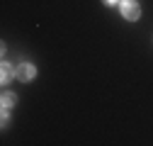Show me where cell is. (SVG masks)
I'll use <instances>...</instances> for the list:
<instances>
[{"mask_svg":"<svg viewBox=\"0 0 153 146\" xmlns=\"http://www.w3.org/2000/svg\"><path fill=\"white\" fill-rule=\"evenodd\" d=\"M15 102H17V98L12 93H3V112H7L10 107H15Z\"/></svg>","mask_w":153,"mask_h":146,"instance_id":"obj_3","label":"cell"},{"mask_svg":"<svg viewBox=\"0 0 153 146\" xmlns=\"http://www.w3.org/2000/svg\"><path fill=\"white\" fill-rule=\"evenodd\" d=\"M15 76L20 78L22 83H27V80H32V78L36 76V68H34L32 63H20V66L15 68Z\"/></svg>","mask_w":153,"mask_h":146,"instance_id":"obj_2","label":"cell"},{"mask_svg":"<svg viewBox=\"0 0 153 146\" xmlns=\"http://www.w3.org/2000/svg\"><path fill=\"white\" fill-rule=\"evenodd\" d=\"M10 78H12V66L10 63H3V68H0V80L10 83Z\"/></svg>","mask_w":153,"mask_h":146,"instance_id":"obj_4","label":"cell"},{"mask_svg":"<svg viewBox=\"0 0 153 146\" xmlns=\"http://www.w3.org/2000/svg\"><path fill=\"white\" fill-rule=\"evenodd\" d=\"M122 15L126 17V20L131 22H136L139 17H141V7L134 3V0H122Z\"/></svg>","mask_w":153,"mask_h":146,"instance_id":"obj_1","label":"cell"},{"mask_svg":"<svg viewBox=\"0 0 153 146\" xmlns=\"http://www.w3.org/2000/svg\"><path fill=\"white\" fill-rule=\"evenodd\" d=\"M119 0H105V5H117Z\"/></svg>","mask_w":153,"mask_h":146,"instance_id":"obj_5","label":"cell"}]
</instances>
